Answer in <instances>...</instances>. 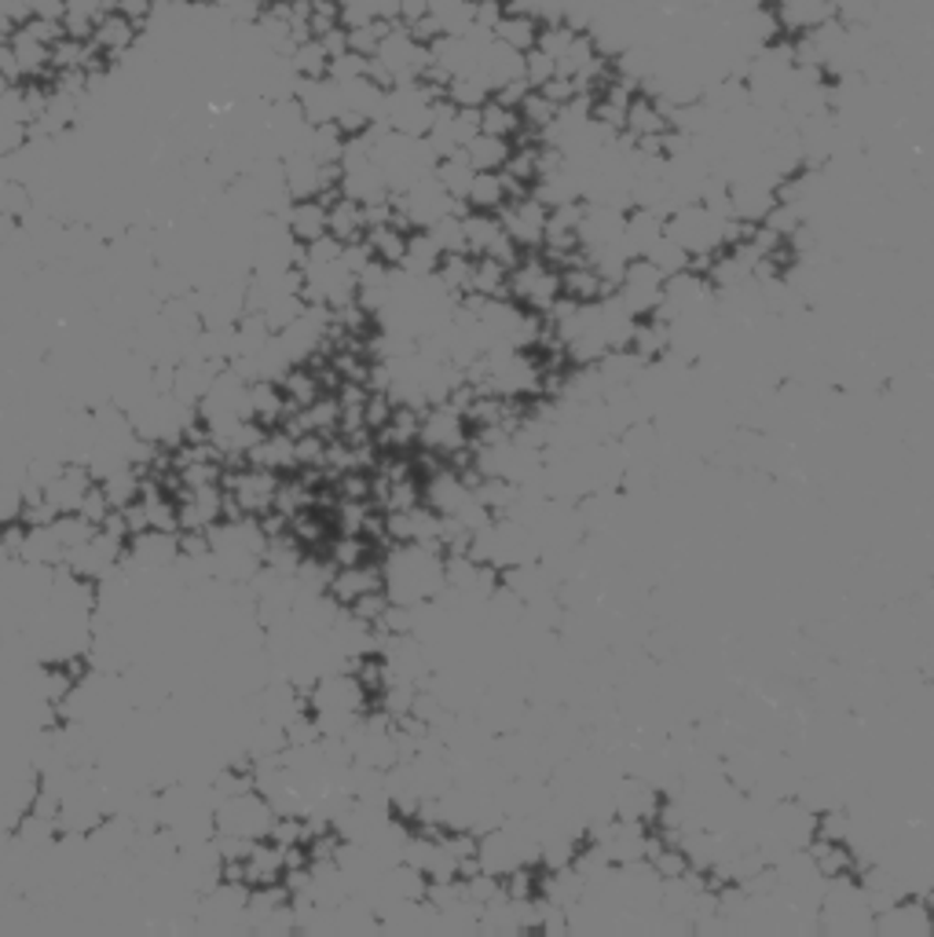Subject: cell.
<instances>
[{"label": "cell", "instance_id": "cell-1", "mask_svg": "<svg viewBox=\"0 0 934 937\" xmlns=\"http://www.w3.org/2000/svg\"><path fill=\"white\" fill-rule=\"evenodd\" d=\"M381 590L396 604L437 601L443 590V554L418 543H396L389 557L378 560Z\"/></svg>", "mask_w": 934, "mask_h": 937}, {"label": "cell", "instance_id": "cell-2", "mask_svg": "<svg viewBox=\"0 0 934 937\" xmlns=\"http://www.w3.org/2000/svg\"><path fill=\"white\" fill-rule=\"evenodd\" d=\"M663 234H671L700 267L726 245V217L711 213L704 202H685L663 217Z\"/></svg>", "mask_w": 934, "mask_h": 937}, {"label": "cell", "instance_id": "cell-3", "mask_svg": "<svg viewBox=\"0 0 934 937\" xmlns=\"http://www.w3.org/2000/svg\"><path fill=\"white\" fill-rule=\"evenodd\" d=\"M275 810L272 802L264 799L261 791H242V794H228V799H217L213 806V824L220 835H239V839H267L275 824Z\"/></svg>", "mask_w": 934, "mask_h": 937}, {"label": "cell", "instance_id": "cell-4", "mask_svg": "<svg viewBox=\"0 0 934 937\" xmlns=\"http://www.w3.org/2000/svg\"><path fill=\"white\" fill-rule=\"evenodd\" d=\"M418 443L437 454V459H451L462 448H470V425H465L462 410H454L451 403H429L422 407V418H418Z\"/></svg>", "mask_w": 934, "mask_h": 937}, {"label": "cell", "instance_id": "cell-5", "mask_svg": "<svg viewBox=\"0 0 934 937\" xmlns=\"http://www.w3.org/2000/svg\"><path fill=\"white\" fill-rule=\"evenodd\" d=\"M510 297L528 312H550L560 297V272L546 261H517L510 267Z\"/></svg>", "mask_w": 934, "mask_h": 937}, {"label": "cell", "instance_id": "cell-6", "mask_svg": "<svg viewBox=\"0 0 934 937\" xmlns=\"http://www.w3.org/2000/svg\"><path fill=\"white\" fill-rule=\"evenodd\" d=\"M663 806V791L649 783L638 772H620L609 783V810L620 820H634V824H657Z\"/></svg>", "mask_w": 934, "mask_h": 937}, {"label": "cell", "instance_id": "cell-7", "mask_svg": "<svg viewBox=\"0 0 934 937\" xmlns=\"http://www.w3.org/2000/svg\"><path fill=\"white\" fill-rule=\"evenodd\" d=\"M616 297L623 301V308L634 315V319L657 315L660 301H663V275L646 261V256H638V261H630L623 267L620 283H616Z\"/></svg>", "mask_w": 934, "mask_h": 937}, {"label": "cell", "instance_id": "cell-8", "mask_svg": "<svg viewBox=\"0 0 934 937\" xmlns=\"http://www.w3.org/2000/svg\"><path fill=\"white\" fill-rule=\"evenodd\" d=\"M499 224L502 231L510 234L513 245L524 253V250H539L543 245V234H546V220H550V209H546L539 198L524 194V198H513V202H506L499 209Z\"/></svg>", "mask_w": 934, "mask_h": 937}, {"label": "cell", "instance_id": "cell-9", "mask_svg": "<svg viewBox=\"0 0 934 937\" xmlns=\"http://www.w3.org/2000/svg\"><path fill=\"white\" fill-rule=\"evenodd\" d=\"M931 930L934 927H931L927 901H916L913 894L872 916V934L880 937H931Z\"/></svg>", "mask_w": 934, "mask_h": 937}, {"label": "cell", "instance_id": "cell-10", "mask_svg": "<svg viewBox=\"0 0 934 937\" xmlns=\"http://www.w3.org/2000/svg\"><path fill=\"white\" fill-rule=\"evenodd\" d=\"M92 484H96V476L88 473V465H60V473L41 487V495L55 509V517H60V513H77Z\"/></svg>", "mask_w": 934, "mask_h": 937}, {"label": "cell", "instance_id": "cell-11", "mask_svg": "<svg viewBox=\"0 0 934 937\" xmlns=\"http://www.w3.org/2000/svg\"><path fill=\"white\" fill-rule=\"evenodd\" d=\"M279 217H283V224H286L290 234H294L297 245H308L315 239H323V234H330L326 231V202L323 198H297V202H290Z\"/></svg>", "mask_w": 934, "mask_h": 937}, {"label": "cell", "instance_id": "cell-12", "mask_svg": "<svg viewBox=\"0 0 934 937\" xmlns=\"http://www.w3.org/2000/svg\"><path fill=\"white\" fill-rule=\"evenodd\" d=\"M660 239H663V213H657V209H646V206L627 209V220H623V250L630 253V261L646 256Z\"/></svg>", "mask_w": 934, "mask_h": 937}, {"label": "cell", "instance_id": "cell-13", "mask_svg": "<svg viewBox=\"0 0 934 937\" xmlns=\"http://www.w3.org/2000/svg\"><path fill=\"white\" fill-rule=\"evenodd\" d=\"M370 590H381V568L370 565V560L353 565V568H334L330 582H326V593H330L342 608H348L356 597H364Z\"/></svg>", "mask_w": 934, "mask_h": 937}, {"label": "cell", "instance_id": "cell-14", "mask_svg": "<svg viewBox=\"0 0 934 937\" xmlns=\"http://www.w3.org/2000/svg\"><path fill=\"white\" fill-rule=\"evenodd\" d=\"M136 38H139V27L136 22H128L122 11H114V8L107 11V15H99V22L92 27V49H96L99 55H107V59L125 55L136 44Z\"/></svg>", "mask_w": 934, "mask_h": 937}, {"label": "cell", "instance_id": "cell-15", "mask_svg": "<svg viewBox=\"0 0 934 937\" xmlns=\"http://www.w3.org/2000/svg\"><path fill=\"white\" fill-rule=\"evenodd\" d=\"M476 74L484 77V85L492 88V96H495L502 85H510V81L524 77V55L506 49V44H499L492 38V41H487L484 55H481V66H476Z\"/></svg>", "mask_w": 934, "mask_h": 937}, {"label": "cell", "instance_id": "cell-16", "mask_svg": "<svg viewBox=\"0 0 934 937\" xmlns=\"http://www.w3.org/2000/svg\"><path fill=\"white\" fill-rule=\"evenodd\" d=\"M671 128L668 114H663V107L657 103V96H641V92H634L627 103V114H623V133L634 139H646V136H663Z\"/></svg>", "mask_w": 934, "mask_h": 937}, {"label": "cell", "instance_id": "cell-17", "mask_svg": "<svg viewBox=\"0 0 934 937\" xmlns=\"http://www.w3.org/2000/svg\"><path fill=\"white\" fill-rule=\"evenodd\" d=\"M246 462L267 468V473H286V468H297L294 436H290V432H272V429H267L264 436L250 448Z\"/></svg>", "mask_w": 934, "mask_h": 937}, {"label": "cell", "instance_id": "cell-18", "mask_svg": "<svg viewBox=\"0 0 934 937\" xmlns=\"http://www.w3.org/2000/svg\"><path fill=\"white\" fill-rule=\"evenodd\" d=\"M326 231H330L337 242H364V234H367L364 206L345 194H337L334 202L326 206Z\"/></svg>", "mask_w": 934, "mask_h": 937}, {"label": "cell", "instance_id": "cell-19", "mask_svg": "<svg viewBox=\"0 0 934 937\" xmlns=\"http://www.w3.org/2000/svg\"><path fill=\"white\" fill-rule=\"evenodd\" d=\"M641 362H657L671 351V323H663L660 315H649V323H634V334H630L627 345Z\"/></svg>", "mask_w": 934, "mask_h": 937}, {"label": "cell", "instance_id": "cell-20", "mask_svg": "<svg viewBox=\"0 0 934 937\" xmlns=\"http://www.w3.org/2000/svg\"><path fill=\"white\" fill-rule=\"evenodd\" d=\"M367 250L378 264L385 267H400L403 264V253H407V231L396 228V224H374L364 234Z\"/></svg>", "mask_w": 934, "mask_h": 937}, {"label": "cell", "instance_id": "cell-21", "mask_svg": "<svg viewBox=\"0 0 934 937\" xmlns=\"http://www.w3.org/2000/svg\"><path fill=\"white\" fill-rule=\"evenodd\" d=\"M462 234H465V253L470 256H487L492 245L502 239V224L495 213H473L465 209L462 213Z\"/></svg>", "mask_w": 934, "mask_h": 937}, {"label": "cell", "instance_id": "cell-22", "mask_svg": "<svg viewBox=\"0 0 934 937\" xmlns=\"http://www.w3.org/2000/svg\"><path fill=\"white\" fill-rule=\"evenodd\" d=\"M510 139H499V136H487V133H476L470 144L462 147V158L470 161L476 172H499L506 166L510 158Z\"/></svg>", "mask_w": 934, "mask_h": 937}, {"label": "cell", "instance_id": "cell-23", "mask_svg": "<svg viewBox=\"0 0 934 937\" xmlns=\"http://www.w3.org/2000/svg\"><path fill=\"white\" fill-rule=\"evenodd\" d=\"M506 202H510V194H506V183H502V169L473 176L470 194H465V209H473V213H499Z\"/></svg>", "mask_w": 934, "mask_h": 937}, {"label": "cell", "instance_id": "cell-24", "mask_svg": "<svg viewBox=\"0 0 934 937\" xmlns=\"http://www.w3.org/2000/svg\"><path fill=\"white\" fill-rule=\"evenodd\" d=\"M470 293L487 301L510 297V267L499 264L495 256H473V286Z\"/></svg>", "mask_w": 934, "mask_h": 937}, {"label": "cell", "instance_id": "cell-25", "mask_svg": "<svg viewBox=\"0 0 934 937\" xmlns=\"http://www.w3.org/2000/svg\"><path fill=\"white\" fill-rule=\"evenodd\" d=\"M440 256L443 253L437 250V242L429 239V231H407V253H403L400 272L414 275V278H426V275L437 272Z\"/></svg>", "mask_w": 934, "mask_h": 937}, {"label": "cell", "instance_id": "cell-26", "mask_svg": "<svg viewBox=\"0 0 934 937\" xmlns=\"http://www.w3.org/2000/svg\"><path fill=\"white\" fill-rule=\"evenodd\" d=\"M279 389H283V396H286L290 414H294V410H305V407H312L315 400H319L323 381L315 378V373H308L305 367H290L283 378H279Z\"/></svg>", "mask_w": 934, "mask_h": 937}, {"label": "cell", "instance_id": "cell-27", "mask_svg": "<svg viewBox=\"0 0 934 937\" xmlns=\"http://www.w3.org/2000/svg\"><path fill=\"white\" fill-rule=\"evenodd\" d=\"M492 38L499 44H506V49L524 55V52L535 49V38H539V22L528 19V15H506V11H502V19L495 22Z\"/></svg>", "mask_w": 934, "mask_h": 937}, {"label": "cell", "instance_id": "cell-28", "mask_svg": "<svg viewBox=\"0 0 934 937\" xmlns=\"http://www.w3.org/2000/svg\"><path fill=\"white\" fill-rule=\"evenodd\" d=\"M433 275H437V283L448 289L454 301H459L473 286V256L470 253H443Z\"/></svg>", "mask_w": 934, "mask_h": 937}, {"label": "cell", "instance_id": "cell-29", "mask_svg": "<svg viewBox=\"0 0 934 937\" xmlns=\"http://www.w3.org/2000/svg\"><path fill=\"white\" fill-rule=\"evenodd\" d=\"M290 70H294V77H301V81L326 77V70H330V55H326L323 41L308 38V41L294 44V52H290Z\"/></svg>", "mask_w": 934, "mask_h": 937}, {"label": "cell", "instance_id": "cell-30", "mask_svg": "<svg viewBox=\"0 0 934 937\" xmlns=\"http://www.w3.org/2000/svg\"><path fill=\"white\" fill-rule=\"evenodd\" d=\"M433 176L440 180L443 191H448V194L454 198V202H462V206H465V194H470V183H473V176H476V169L470 166V161H465L462 155L440 158V161H437V169H433Z\"/></svg>", "mask_w": 934, "mask_h": 937}, {"label": "cell", "instance_id": "cell-31", "mask_svg": "<svg viewBox=\"0 0 934 937\" xmlns=\"http://www.w3.org/2000/svg\"><path fill=\"white\" fill-rule=\"evenodd\" d=\"M443 99L454 103L459 110H481L487 99H492V88L484 85L481 74H465V77H451L448 88H443Z\"/></svg>", "mask_w": 934, "mask_h": 937}, {"label": "cell", "instance_id": "cell-32", "mask_svg": "<svg viewBox=\"0 0 934 937\" xmlns=\"http://www.w3.org/2000/svg\"><path fill=\"white\" fill-rule=\"evenodd\" d=\"M646 261L657 267L663 278H668V275H679V272H689V267H693V256H689L682 245L671 239V234H663V239L652 245V250L646 253Z\"/></svg>", "mask_w": 934, "mask_h": 937}, {"label": "cell", "instance_id": "cell-33", "mask_svg": "<svg viewBox=\"0 0 934 937\" xmlns=\"http://www.w3.org/2000/svg\"><path fill=\"white\" fill-rule=\"evenodd\" d=\"M476 114H481V133H487V136L513 139L524 128L521 114L513 110V107H502V103H495V99H487Z\"/></svg>", "mask_w": 934, "mask_h": 937}, {"label": "cell", "instance_id": "cell-34", "mask_svg": "<svg viewBox=\"0 0 934 937\" xmlns=\"http://www.w3.org/2000/svg\"><path fill=\"white\" fill-rule=\"evenodd\" d=\"M462 213L465 209H454V213L440 217L437 224H429V239L437 242L440 253H465V234H462Z\"/></svg>", "mask_w": 934, "mask_h": 937}, {"label": "cell", "instance_id": "cell-35", "mask_svg": "<svg viewBox=\"0 0 934 937\" xmlns=\"http://www.w3.org/2000/svg\"><path fill=\"white\" fill-rule=\"evenodd\" d=\"M517 114H521V122L532 128V133H543L546 125H554V117H557V107L550 99L543 96L539 88H532L528 96L521 99V107H517Z\"/></svg>", "mask_w": 934, "mask_h": 937}, {"label": "cell", "instance_id": "cell-36", "mask_svg": "<svg viewBox=\"0 0 934 937\" xmlns=\"http://www.w3.org/2000/svg\"><path fill=\"white\" fill-rule=\"evenodd\" d=\"M370 557V543L364 535H342L337 543L330 546V565L334 568H353V565H364Z\"/></svg>", "mask_w": 934, "mask_h": 937}, {"label": "cell", "instance_id": "cell-37", "mask_svg": "<svg viewBox=\"0 0 934 937\" xmlns=\"http://www.w3.org/2000/svg\"><path fill=\"white\" fill-rule=\"evenodd\" d=\"M554 77H557V63L550 55L539 49L524 52V81H528V88H543L546 81H554Z\"/></svg>", "mask_w": 934, "mask_h": 937}, {"label": "cell", "instance_id": "cell-38", "mask_svg": "<svg viewBox=\"0 0 934 937\" xmlns=\"http://www.w3.org/2000/svg\"><path fill=\"white\" fill-rule=\"evenodd\" d=\"M114 11H122L128 22L144 27V22L155 15V0H114Z\"/></svg>", "mask_w": 934, "mask_h": 937}, {"label": "cell", "instance_id": "cell-39", "mask_svg": "<svg viewBox=\"0 0 934 937\" xmlns=\"http://www.w3.org/2000/svg\"><path fill=\"white\" fill-rule=\"evenodd\" d=\"M528 92H532V88H528V81L517 77V81H510V85H502L492 99H495V103H502V107H513V110H517V107H521V99L528 96Z\"/></svg>", "mask_w": 934, "mask_h": 937}]
</instances>
